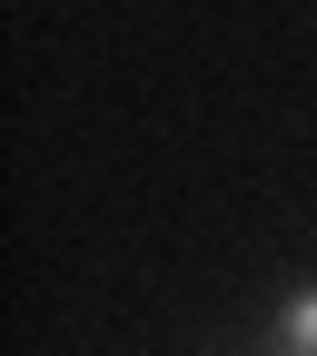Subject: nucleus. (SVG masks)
Returning <instances> with one entry per match:
<instances>
[{"label": "nucleus", "instance_id": "obj_1", "mask_svg": "<svg viewBox=\"0 0 317 356\" xmlns=\"http://www.w3.org/2000/svg\"><path fill=\"white\" fill-rule=\"evenodd\" d=\"M258 356H317V287H288V297H278V317H268Z\"/></svg>", "mask_w": 317, "mask_h": 356}]
</instances>
